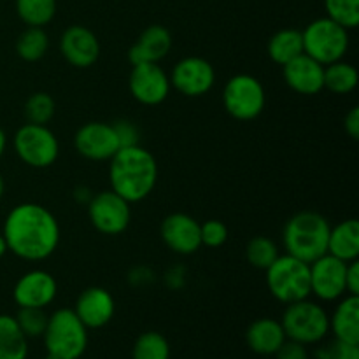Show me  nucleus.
I'll list each match as a JSON object with an SVG mask.
<instances>
[{"mask_svg": "<svg viewBox=\"0 0 359 359\" xmlns=\"http://www.w3.org/2000/svg\"><path fill=\"white\" fill-rule=\"evenodd\" d=\"M48 318L44 309H35V307H20L18 314L14 316L18 326L23 332L27 339H35V337L44 335L46 325H48Z\"/></svg>", "mask_w": 359, "mask_h": 359, "instance_id": "473e14b6", "label": "nucleus"}, {"mask_svg": "<svg viewBox=\"0 0 359 359\" xmlns=\"http://www.w3.org/2000/svg\"><path fill=\"white\" fill-rule=\"evenodd\" d=\"M16 13L27 27L51 23L56 14V0H16Z\"/></svg>", "mask_w": 359, "mask_h": 359, "instance_id": "cd10ccee", "label": "nucleus"}, {"mask_svg": "<svg viewBox=\"0 0 359 359\" xmlns=\"http://www.w3.org/2000/svg\"><path fill=\"white\" fill-rule=\"evenodd\" d=\"M266 93L262 81L251 74H237L230 77L223 88V105L231 118L238 121H252L263 112Z\"/></svg>", "mask_w": 359, "mask_h": 359, "instance_id": "6e6552de", "label": "nucleus"}, {"mask_svg": "<svg viewBox=\"0 0 359 359\" xmlns=\"http://www.w3.org/2000/svg\"><path fill=\"white\" fill-rule=\"evenodd\" d=\"M4 191H6V182H4L2 175H0V198L4 196Z\"/></svg>", "mask_w": 359, "mask_h": 359, "instance_id": "79ce46f5", "label": "nucleus"}, {"mask_svg": "<svg viewBox=\"0 0 359 359\" xmlns=\"http://www.w3.org/2000/svg\"><path fill=\"white\" fill-rule=\"evenodd\" d=\"M319 359H359V346L353 344L333 340L332 344H326L325 347L318 351Z\"/></svg>", "mask_w": 359, "mask_h": 359, "instance_id": "f704fd0d", "label": "nucleus"}, {"mask_svg": "<svg viewBox=\"0 0 359 359\" xmlns=\"http://www.w3.org/2000/svg\"><path fill=\"white\" fill-rule=\"evenodd\" d=\"M109 165L111 189L126 202L137 203L153 193L158 181V163L146 147H121Z\"/></svg>", "mask_w": 359, "mask_h": 359, "instance_id": "f03ea898", "label": "nucleus"}, {"mask_svg": "<svg viewBox=\"0 0 359 359\" xmlns=\"http://www.w3.org/2000/svg\"><path fill=\"white\" fill-rule=\"evenodd\" d=\"M55 100L46 91H37L25 102V118H27V123H32V125H48L55 118Z\"/></svg>", "mask_w": 359, "mask_h": 359, "instance_id": "7c9ffc66", "label": "nucleus"}, {"mask_svg": "<svg viewBox=\"0 0 359 359\" xmlns=\"http://www.w3.org/2000/svg\"><path fill=\"white\" fill-rule=\"evenodd\" d=\"M60 53L77 69H90L100 58L98 37L83 25H72L60 37Z\"/></svg>", "mask_w": 359, "mask_h": 359, "instance_id": "dca6fc26", "label": "nucleus"}, {"mask_svg": "<svg viewBox=\"0 0 359 359\" xmlns=\"http://www.w3.org/2000/svg\"><path fill=\"white\" fill-rule=\"evenodd\" d=\"M326 16L353 30L359 25V0H325Z\"/></svg>", "mask_w": 359, "mask_h": 359, "instance_id": "2f4dec72", "label": "nucleus"}, {"mask_svg": "<svg viewBox=\"0 0 359 359\" xmlns=\"http://www.w3.org/2000/svg\"><path fill=\"white\" fill-rule=\"evenodd\" d=\"M283 77L291 90L305 97H312L325 90V65L305 53L283 65Z\"/></svg>", "mask_w": 359, "mask_h": 359, "instance_id": "6ab92c4d", "label": "nucleus"}, {"mask_svg": "<svg viewBox=\"0 0 359 359\" xmlns=\"http://www.w3.org/2000/svg\"><path fill=\"white\" fill-rule=\"evenodd\" d=\"M304 39V53L319 62L321 65H330L333 62H339L349 51V30L342 25L335 23L328 16L318 18L311 21L302 30Z\"/></svg>", "mask_w": 359, "mask_h": 359, "instance_id": "423d86ee", "label": "nucleus"}, {"mask_svg": "<svg viewBox=\"0 0 359 359\" xmlns=\"http://www.w3.org/2000/svg\"><path fill=\"white\" fill-rule=\"evenodd\" d=\"M6 147H7V135L6 132L0 128V158H2V154L6 153Z\"/></svg>", "mask_w": 359, "mask_h": 359, "instance_id": "ea45409f", "label": "nucleus"}, {"mask_svg": "<svg viewBox=\"0 0 359 359\" xmlns=\"http://www.w3.org/2000/svg\"><path fill=\"white\" fill-rule=\"evenodd\" d=\"M76 151L91 161H107L121 149L114 126L104 121L84 123L74 135Z\"/></svg>", "mask_w": 359, "mask_h": 359, "instance_id": "ddd939ff", "label": "nucleus"}, {"mask_svg": "<svg viewBox=\"0 0 359 359\" xmlns=\"http://www.w3.org/2000/svg\"><path fill=\"white\" fill-rule=\"evenodd\" d=\"M116 133H118V139L121 142V147L126 146H135L139 144V132L137 128L133 126V123L126 121V119H121V121H116L114 125Z\"/></svg>", "mask_w": 359, "mask_h": 359, "instance_id": "c9c22d12", "label": "nucleus"}, {"mask_svg": "<svg viewBox=\"0 0 359 359\" xmlns=\"http://www.w3.org/2000/svg\"><path fill=\"white\" fill-rule=\"evenodd\" d=\"M346 291H347V294L359 297V262L358 259L347 263Z\"/></svg>", "mask_w": 359, "mask_h": 359, "instance_id": "4c0bfd02", "label": "nucleus"}, {"mask_svg": "<svg viewBox=\"0 0 359 359\" xmlns=\"http://www.w3.org/2000/svg\"><path fill=\"white\" fill-rule=\"evenodd\" d=\"M280 325L287 340H294L304 346L321 342L330 332V318L326 311L309 298L287 305Z\"/></svg>", "mask_w": 359, "mask_h": 359, "instance_id": "0eeeda50", "label": "nucleus"}, {"mask_svg": "<svg viewBox=\"0 0 359 359\" xmlns=\"http://www.w3.org/2000/svg\"><path fill=\"white\" fill-rule=\"evenodd\" d=\"M133 359H170V346L158 332H146L135 340L132 351Z\"/></svg>", "mask_w": 359, "mask_h": 359, "instance_id": "c756f323", "label": "nucleus"}, {"mask_svg": "<svg viewBox=\"0 0 359 359\" xmlns=\"http://www.w3.org/2000/svg\"><path fill=\"white\" fill-rule=\"evenodd\" d=\"M88 217L97 231L104 235H121L132 221L130 202L112 189L97 193L88 202Z\"/></svg>", "mask_w": 359, "mask_h": 359, "instance_id": "9d476101", "label": "nucleus"}, {"mask_svg": "<svg viewBox=\"0 0 359 359\" xmlns=\"http://www.w3.org/2000/svg\"><path fill=\"white\" fill-rule=\"evenodd\" d=\"M266 287L280 304H294L311 297V266L291 255H279L265 270Z\"/></svg>", "mask_w": 359, "mask_h": 359, "instance_id": "39448f33", "label": "nucleus"}, {"mask_svg": "<svg viewBox=\"0 0 359 359\" xmlns=\"http://www.w3.org/2000/svg\"><path fill=\"white\" fill-rule=\"evenodd\" d=\"M328 255L349 263L359 256V223L358 219H346L330 230Z\"/></svg>", "mask_w": 359, "mask_h": 359, "instance_id": "5701e85b", "label": "nucleus"}, {"mask_svg": "<svg viewBox=\"0 0 359 359\" xmlns=\"http://www.w3.org/2000/svg\"><path fill=\"white\" fill-rule=\"evenodd\" d=\"M170 86L181 95L198 98L209 93L216 83V70L212 63L200 56H186L172 69Z\"/></svg>", "mask_w": 359, "mask_h": 359, "instance_id": "9b49d317", "label": "nucleus"}, {"mask_svg": "<svg viewBox=\"0 0 359 359\" xmlns=\"http://www.w3.org/2000/svg\"><path fill=\"white\" fill-rule=\"evenodd\" d=\"M60 223L41 203L25 202L13 207L4 221L2 237L7 251L27 262H42L60 244Z\"/></svg>", "mask_w": 359, "mask_h": 359, "instance_id": "f257e3e1", "label": "nucleus"}, {"mask_svg": "<svg viewBox=\"0 0 359 359\" xmlns=\"http://www.w3.org/2000/svg\"><path fill=\"white\" fill-rule=\"evenodd\" d=\"M13 147L18 158L32 168H48L55 165L60 154V142L48 125L25 123L16 130Z\"/></svg>", "mask_w": 359, "mask_h": 359, "instance_id": "1a4fd4ad", "label": "nucleus"}, {"mask_svg": "<svg viewBox=\"0 0 359 359\" xmlns=\"http://www.w3.org/2000/svg\"><path fill=\"white\" fill-rule=\"evenodd\" d=\"M6 252H7V244H6V241H4L2 233H0V258H2Z\"/></svg>", "mask_w": 359, "mask_h": 359, "instance_id": "a19ab883", "label": "nucleus"}, {"mask_svg": "<svg viewBox=\"0 0 359 359\" xmlns=\"http://www.w3.org/2000/svg\"><path fill=\"white\" fill-rule=\"evenodd\" d=\"M58 293L56 279L49 272L41 269L30 270L16 280L13 298L18 307L46 309L55 302Z\"/></svg>", "mask_w": 359, "mask_h": 359, "instance_id": "2eb2a0df", "label": "nucleus"}, {"mask_svg": "<svg viewBox=\"0 0 359 359\" xmlns=\"http://www.w3.org/2000/svg\"><path fill=\"white\" fill-rule=\"evenodd\" d=\"M277 359H309V353L304 344H298L294 340H287L279 347L276 353Z\"/></svg>", "mask_w": 359, "mask_h": 359, "instance_id": "e433bc0d", "label": "nucleus"}, {"mask_svg": "<svg viewBox=\"0 0 359 359\" xmlns=\"http://www.w3.org/2000/svg\"><path fill=\"white\" fill-rule=\"evenodd\" d=\"M170 77L160 63H137L132 65L128 90L142 105H160L170 93Z\"/></svg>", "mask_w": 359, "mask_h": 359, "instance_id": "f8f14e48", "label": "nucleus"}, {"mask_svg": "<svg viewBox=\"0 0 359 359\" xmlns=\"http://www.w3.org/2000/svg\"><path fill=\"white\" fill-rule=\"evenodd\" d=\"M161 241L175 255L188 256L202 248L200 223L184 212H174L167 216L160 228Z\"/></svg>", "mask_w": 359, "mask_h": 359, "instance_id": "f3484780", "label": "nucleus"}, {"mask_svg": "<svg viewBox=\"0 0 359 359\" xmlns=\"http://www.w3.org/2000/svg\"><path fill=\"white\" fill-rule=\"evenodd\" d=\"M332 224L314 210H302L287 219L283 230L286 255L305 263H312L328 252V237Z\"/></svg>", "mask_w": 359, "mask_h": 359, "instance_id": "7ed1b4c3", "label": "nucleus"}, {"mask_svg": "<svg viewBox=\"0 0 359 359\" xmlns=\"http://www.w3.org/2000/svg\"><path fill=\"white\" fill-rule=\"evenodd\" d=\"M72 311L88 330H98L109 325L114 318L116 302L105 287L91 286L77 297Z\"/></svg>", "mask_w": 359, "mask_h": 359, "instance_id": "a211bd4d", "label": "nucleus"}, {"mask_svg": "<svg viewBox=\"0 0 359 359\" xmlns=\"http://www.w3.org/2000/svg\"><path fill=\"white\" fill-rule=\"evenodd\" d=\"M277 256H279V248H277L272 238L265 237V235L252 237L248 242V248H245V258L258 270L269 269L276 262Z\"/></svg>", "mask_w": 359, "mask_h": 359, "instance_id": "c85d7f7f", "label": "nucleus"}, {"mask_svg": "<svg viewBox=\"0 0 359 359\" xmlns=\"http://www.w3.org/2000/svg\"><path fill=\"white\" fill-rule=\"evenodd\" d=\"M245 340L252 353L262 354V356H272L286 342V333H284L280 321H276L272 318H262L256 319L249 326L245 332Z\"/></svg>", "mask_w": 359, "mask_h": 359, "instance_id": "412c9836", "label": "nucleus"}, {"mask_svg": "<svg viewBox=\"0 0 359 359\" xmlns=\"http://www.w3.org/2000/svg\"><path fill=\"white\" fill-rule=\"evenodd\" d=\"M172 49V35L161 25H151L140 34L139 41L130 48L128 60L137 63H160Z\"/></svg>", "mask_w": 359, "mask_h": 359, "instance_id": "aec40b11", "label": "nucleus"}, {"mask_svg": "<svg viewBox=\"0 0 359 359\" xmlns=\"http://www.w3.org/2000/svg\"><path fill=\"white\" fill-rule=\"evenodd\" d=\"M42 339L48 359H79L88 347V328L72 309H58L48 318Z\"/></svg>", "mask_w": 359, "mask_h": 359, "instance_id": "20e7f679", "label": "nucleus"}, {"mask_svg": "<svg viewBox=\"0 0 359 359\" xmlns=\"http://www.w3.org/2000/svg\"><path fill=\"white\" fill-rule=\"evenodd\" d=\"M358 70L351 63L339 60L325 65V90L335 95H349L358 86Z\"/></svg>", "mask_w": 359, "mask_h": 359, "instance_id": "a878e982", "label": "nucleus"}, {"mask_svg": "<svg viewBox=\"0 0 359 359\" xmlns=\"http://www.w3.org/2000/svg\"><path fill=\"white\" fill-rule=\"evenodd\" d=\"M49 49V37L41 27H28L16 41V53L25 62H39Z\"/></svg>", "mask_w": 359, "mask_h": 359, "instance_id": "bb28decb", "label": "nucleus"}, {"mask_svg": "<svg viewBox=\"0 0 359 359\" xmlns=\"http://www.w3.org/2000/svg\"><path fill=\"white\" fill-rule=\"evenodd\" d=\"M330 330L340 342L359 346V297H342L330 319Z\"/></svg>", "mask_w": 359, "mask_h": 359, "instance_id": "4be33fe9", "label": "nucleus"}, {"mask_svg": "<svg viewBox=\"0 0 359 359\" xmlns=\"http://www.w3.org/2000/svg\"><path fill=\"white\" fill-rule=\"evenodd\" d=\"M311 266V294L323 302H335L346 297L347 263L332 255H323Z\"/></svg>", "mask_w": 359, "mask_h": 359, "instance_id": "4468645a", "label": "nucleus"}, {"mask_svg": "<svg viewBox=\"0 0 359 359\" xmlns=\"http://www.w3.org/2000/svg\"><path fill=\"white\" fill-rule=\"evenodd\" d=\"M344 128L353 140L359 139V107H353L344 118Z\"/></svg>", "mask_w": 359, "mask_h": 359, "instance_id": "58836bf2", "label": "nucleus"}, {"mask_svg": "<svg viewBox=\"0 0 359 359\" xmlns=\"http://www.w3.org/2000/svg\"><path fill=\"white\" fill-rule=\"evenodd\" d=\"M28 339L13 316L0 314V359H27Z\"/></svg>", "mask_w": 359, "mask_h": 359, "instance_id": "393cba45", "label": "nucleus"}, {"mask_svg": "<svg viewBox=\"0 0 359 359\" xmlns=\"http://www.w3.org/2000/svg\"><path fill=\"white\" fill-rule=\"evenodd\" d=\"M266 53L270 60L277 65H286L287 62L294 60L297 56L304 55V39L302 30L297 28H284L276 32L266 44Z\"/></svg>", "mask_w": 359, "mask_h": 359, "instance_id": "b1692460", "label": "nucleus"}, {"mask_svg": "<svg viewBox=\"0 0 359 359\" xmlns=\"http://www.w3.org/2000/svg\"><path fill=\"white\" fill-rule=\"evenodd\" d=\"M200 238H202V245L205 248H221L228 241V226L219 219L205 221L200 224Z\"/></svg>", "mask_w": 359, "mask_h": 359, "instance_id": "72a5a7b5", "label": "nucleus"}]
</instances>
